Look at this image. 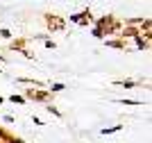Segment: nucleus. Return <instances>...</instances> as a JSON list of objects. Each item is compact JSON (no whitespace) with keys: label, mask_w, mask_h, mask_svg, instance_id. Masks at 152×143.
Wrapping results in <instances>:
<instances>
[{"label":"nucleus","mask_w":152,"mask_h":143,"mask_svg":"<svg viewBox=\"0 0 152 143\" xmlns=\"http://www.w3.org/2000/svg\"><path fill=\"white\" fill-rule=\"evenodd\" d=\"M93 27H98V30L104 34V39H114V37H118V32H121L123 21L118 18V16H114V14H104V16L93 21Z\"/></svg>","instance_id":"1"},{"label":"nucleus","mask_w":152,"mask_h":143,"mask_svg":"<svg viewBox=\"0 0 152 143\" xmlns=\"http://www.w3.org/2000/svg\"><path fill=\"white\" fill-rule=\"evenodd\" d=\"M23 98L30 100V102H41V105H50L52 100H55V95H52L48 89H32V87H27L25 91H23Z\"/></svg>","instance_id":"2"},{"label":"nucleus","mask_w":152,"mask_h":143,"mask_svg":"<svg viewBox=\"0 0 152 143\" xmlns=\"http://www.w3.org/2000/svg\"><path fill=\"white\" fill-rule=\"evenodd\" d=\"M43 23H45V30L50 32H64L66 30V18L59 16V14H52V12H45L43 14Z\"/></svg>","instance_id":"3"},{"label":"nucleus","mask_w":152,"mask_h":143,"mask_svg":"<svg viewBox=\"0 0 152 143\" xmlns=\"http://www.w3.org/2000/svg\"><path fill=\"white\" fill-rule=\"evenodd\" d=\"M111 84H114V87H121V89H148V82H141V80H129V77H127V80H114L111 82Z\"/></svg>","instance_id":"4"},{"label":"nucleus","mask_w":152,"mask_h":143,"mask_svg":"<svg viewBox=\"0 0 152 143\" xmlns=\"http://www.w3.org/2000/svg\"><path fill=\"white\" fill-rule=\"evenodd\" d=\"M93 21H95V16L91 14L89 7H84L82 12L77 14V25H82V27H89V25H93Z\"/></svg>","instance_id":"5"},{"label":"nucleus","mask_w":152,"mask_h":143,"mask_svg":"<svg viewBox=\"0 0 152 143\" xmlns=\"http://www.w3.org/2000/svg\"><path fill=\"white\" fill-rule=\"evenodd\" d=\"M104 45L107 48H114V50H129V45H127V41H123V39H118V37H114V39H104Z\"/></svg>","instance_id":"6"},{"label":"nucleus","mask_w":152,"mask_h":143,"mask_svg":"<svg viewBox=\"0 0 152 143\" xmlns=\"http://www.w3.org/2000/svg\"><path fill=\"white\" fill-rule=\"evenodd\" d=\"M27 43H30V37H18V39H12V43H9V48H7V50L20 52L23 48H27Z\"/></svg>","instance_id":"7"},{"label":"nucleus","mask_w":152,"mask_h":143,"mask_svg":"<svg viewBox=\"0 0 152 143\" xmlns=\"http://www.w3.org/2000/svg\"><path fill=\"white\" fill-rule=\"evenodd\" d=\"M134 45H136V48L139 50H150V37H136L134 39Z\"/></svg>","instance_id":"8"},{"label":"nucleus","mask_w":152,"mask_h":143,"mask_svg":"<svg viewBox=\"0 0 152 143\" xmlns=\"http://www.w3.org/2000/svg\"><path fill=\"white\" fill-rule=\"evenodd\" d=\"M121 130H123V123H118V125H111V127H102L100 134L107 136V134H116V132H121Z\"/></svg>","instance_id":"9"},{"label":"nucleus","mask_w":152,"mask_h":143,"mask_svg":"<svg viewBox=\"0 0 152 143\" xmlns=\"http://www.w3.org/2000/svg\"><path fill=\"white\" fill-rule=\"evenodd\" d=\"M43 107H45V111L50 114V116H55V118H64V114L59 111L57 107H55V102H50V105H43Z\"/></svg>","instance_id":"10"},{"label":"nucleus","mask_w":152,"mask_h":143,"mask_svg":"<svg viewBox=\"0 0 152 143\" xmlns=\"http://www.w3.org/2000/svg\"><path fill=\"white\" fill-rule=\"evenodd\" d=\"M12 136H14L12 132L7 130V127H2V125H0V143H9V141H12Z\"/></svg>","instance_id":"11"},{"label":"nucleus","mask_w":152,"mask_h":143,"mask_svg":"<svg viewBox=\"0 0 152 143\" xmlns=\"http://www.w3.org/2000/svg\"><path fill=\"white\" fill-rule=\"evenodd\" d=\"M45 89H48V91H50V93L55 95V93H61L64 89H66V84H61V82H55V84H48Z\"/></svg>","instance_id":"12"},{"label":"nucleus","mask_w":152,"mask_h":143,"mask_svg":"<svg viewBox=\"0 0 152 143\" xmlns=\"http://www.w3.org/2000/svg\"><path fill=\"white\" fill-rule=\"evenodd\" d=\"M7 100H9L12 105H27V100L23 98V95H20V93H12V95H9V98H7Z\"/></svg>","instance_id":"13"},{"label":"nucleus","mask_w":152,"mask_h":143,"mask_svg":"<svg viewBox=\"0 0 152 143\" xmlns=\"http://www.w3.org/2000/svg\"><path fill=\"white\" fill-rule=\"evenodd\" d=\"M116 102H118V105H127V107H136V105H143V102H139V100H116Z\"/></svg>","instance_id":"14"},{"label":"nucleus","mask_w":152,"mask_h":143,"mask_svg":"<svg viewBox=\"0 0 152 143\" xmlns=\"http://www.w3.org/2000/svg\"><path fill=\"white\" fill-rule=\"evenodd\" d=\"M12 37H14L12 30H7V27H2V30H0V39H12Z\"/></svg>","instance_id":"15"},{"label":"nucleus","mask_w":152,"mask_h":143,"mask_svg":"<svg viewBox=\"0 0 152 143\" xmlns=\"http://www.w3.org/2000/svg\"><path fill=\"white\" fill-rule=\"evenodd\" d=\"M91 34H93L95 39H100V41H104V34H102V32L98 30V27H91Z\"/></svg>","instance_id":"16"},{"label":"nucleus","mask_w":152,"mask_h":143,"mask_svg":"<svg viewBox=\"0 0 152 143\" xmlns=\"http://www.w3.org/2000/svg\"><path fill=\"white\" fill-rule=\"evenodd\" d=\"M43 45H45V50H55V48H57V43H55L52 39H45V41H43Z\"/></svg>","instance_id":"17"},{"label":"nucleus","mask_w":152,"mask_h":143,"mask_svg":"<svg viewBox=\"0 0 152 143\" xmlns=\"http://www.w3.org/2000/svg\"><path fill=\"white\" fill-rule=\"evenodd\" d=\"M20 55H23V57H27V59H34V55H32V52H30L27 48H23V50H20Z\"/></svg>","instance_id":"18"},{"label":"nucleus","mask_w":152,"mask_h":143,"mask_svg":"<svg viewBox=\"0 0 152 143\" xmlns=\"http://www.w3.org/2000/svg\"><path fill=\"white\" fill-rule=\"evenodd\" d=\"M32 123H34V125H39V127H41V125H45L43 120H41V118H37V116H32Z\"/></svg>","instance_id":"19"},{"label":"nucleus","mask_w":152,"mask_h":143,"mask_svg":"<svg viewBox=\"0 0 152 143\" xmlns=\"http://www.w3.org/2000/svg\"><path fill=\"white\" fill-rule=\"evenodd\" d=\"M9 143H27V141H23L20 136H12V141H9Z\"/></svg>","instance_id":"20"},{"label":"nucleus","mask_w":152,"mask_h":143,"mask_svg":"<svg viewBox=\"0 0 152 143\" xmlns=\"http://www.w3.org/2000/svg\"><path fill=\"white\" fill-rule=\"evenodd\" d=\"M2 120H5V123H14V116H9V114H5V116H2Z\"/></svg>","instance_id":"21"},{"label":"nucleus","mask_w":152,"mask_h":143,"mask_svg":"<svg viewBox=\"0 0 152 143\" xmlns=\"http://www.w3.org/2000/svg\"><path fill=\"white\" fill-rule=\"evenodd\" d=\"M5 62H7V57L2 55V52H0V64H5Z\"/></svg>","instance_id":"22"},{"label":"nucleus","mask_w":152,"mask_h":143,"mask_svg":"<svg viewBox=\"0 0 152 143\" xmlns=\"http://www.w3.org/2000/svg\"><path fill=\"white\" fill-rule=\"evenodd\" d=\"M2 102H5V98H2V95H0V105H2Z\"/></svg>","instance_id":"23"},{"label":"nucleus","mask_w":152,"mask_h":143,"mask_svg":"<svg viewBox=\"0 0 152 143\" xmlns=\"http://www.w3.org/2000/svg\"><path fill=\"white\" fill-rule=\"evenodd\" d=\"M2 73H5V68H0V75H2Z\"/></svg>","instance_id":"24"}]
</instances>
